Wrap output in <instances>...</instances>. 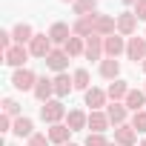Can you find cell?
<instances>
[{"mask_svg":"<svg viewBox=\"0 0 146 146\" xmlns=\"http://www.w3.org/2000/svg\"><path fill=\"white\" fill-rule=\"evenodd\" d=\"M100 78H106L109 83H112V80H120V60L103 57V60H100Z\"/></svg>","mask_w":146,"mask_h":146,"instance_id":"cell-21","label":"cell"},{"mask_svg":"<svg viewBox=\"0 0 146 146\" xmlns=\"http://www.w3.org/2000/svg\"><path fill=\"white\" fill-rule=\"evenodd\" d=\"M143 37H146V32H143Z\"/></svg>","mask_w":146,"mask_h":146,"instance_id":"cell-41","label":"cell"},{"mask_svg":"<svg viewBox=\"0 0 146 146\" xmlns=\"http://www.w3.org/2000/svg\"><path fill=\"white\" fill-rule=\"evenodd\" d=\"M46 135H49V140H52V143H57V146H66V143H69V135H72V129H69L66 123H54V126H49V129H46Z\"/></svg>","mask_w":146,"mask_h":146,"instance_id":"cell-23","label":"cell"},{"mask_svg":"<svg viewBox=\"0 0 146 146\" xmlns=\"http://www.w3.org/2000/svg\"><path fill=\"white\" fill-rule=\"evenodd\" d=\"M35 35H37V32H35L29 23H15V26H12V37H15L17 46H29Z\"/></svg>","mask_w":146,"mask_h":146,"instance_id":"cell-19","label":"cell"},{"mask_svg":"<svg viewBox=\"0 0 146 146\" xmlns=\"http://www.w3.org/2000/svg\"><path fill=\"white\" fill-rule=\"evenodd\" d=\"M95 17H98V12L95 15H86V17H78L75 23H72V35H75V37H92L95 35Z\"/></svg>","mask_w":146,"mask_h":146,"instance_id":"cell-10","label":"cell"},{"mask_svg":"<svg viewBox=\"0 0 146 146\" xmlns=\"http://www.w3.org/2000/svg\"><path fill=\"white\" fill-rule=\"evenodd\" d=\"M72 9H75V15H78V17L95 15V12H98V0H75V3H72Z\"/></svg>","mask_w":146,"mask_h":146,"instance_id":"cell-27","label":"cell"},{"mask_svg":"<svg viewBox=\"0 0 146 146\" xmlns=\"http://www.w3.org/2000/svg\"><path fill=\"white\" fill-rule=\"evenodd\" d=\"M117 32V15H100L95 17V35L98 37H112Z\"/></svg>","mask_w":146,"mask_h":146,"instance_id":"cell-4","label":"cell"},{"mask_svg":"<svg viewBox=\"0 0 146 146\" xmlns=\"http://www.w3.org/2000/svg\"><path fill=\"white\" fill-rule=\"evenodd\" d=\"M143 92H146V86H143Z\"/></svg>","mask_w":146,"mask_h":146,"instance_id":"cell-40","label":"cell"},{"mask_svg":"<svg viewBox=\"0 0 146 146\" xmlns=\"http://www.w3.org/2000/svg\"><path fill=\"white\" fill-rule=\"evenodd\" d=\"M83 100H86V106H89L92 112H100V109L109 106V95H106V89H98V86H92L89 92H83Z\"/></svg>","mask_w":146,"mask_h":146,"instance_id":"cell-7","label":"cell"},{"mask_svg":"<svg viewBox=\"0 0 146 146\" xmlns=\"http://www.w3.org/2000/svg\"><path fill=\"white\" fill-rule=\"evenodd\" d=\"M103 52H106V57H120V54H126V37L123 35H112V37H103Z\"/></svg>","mask_w":146,"mask_h":146,"instance_id":"cell-9","label":"cell"},{"mask_svg":"<svg viewBox=\"0 0 146 146\" xmlns=\"http://www.w3.org/2000/svg\"><path fill=\"white\" fill-rule=\"evenodd\" d=\"M49 37H52V43L57 46V49H63L66 43H69V37H72V26L69 23H63V20H57V23H52L49 26V32H46Z\"/></svg>","mask_w":146,"mask_h":146,"instance_id":"cell-6","label":"cell"},{"mask_svg":"<svg viewBox=\"0 0 146 146\" xmlns=\"http://www.w3.org/2000/svg\"><path fill=\"white\" fill-rule=\"evenodd\" d=\"M135 32H137V17H135V12H120V15H117V35L135 37Z\"/></svg>","mask_w":146,"mask_h":146,"instance_id":"cell-13","label":"cell"},{"mask_svg":"<svg viewBox=\"0 0 146 146\" xmlns=\"http://www.w3.org/2000/svg\"><path fill=\"white\" fill-rule=\"evenodd\" d=\"M126 109L135 115V112H140V109H146V92L143 89H129V95H126Z\"/></svg>","mask_w":146,"mask_h":146,"instance_id":"cell-22","label":"cell"},{"mask_svg":"<svg viewBox=\"0 0 146 146\" xmlns=\"http://www.w3.org/2000/svg\"><path fill=\"white\" fill-rule=\"evenodd\" d=\"M66 146H78V143H66Z\"/></svg>","mask_w":146,"mask_h":146,"instance_id":"cell-38","label":"cell"},{"mask_svg":"<svg viewBox=\"0 0 146 146\" xmlns=\"http://www.w3.org/2000/svg\"><path fill=\"white\" fill-rule=\"evenodd\" d=\"M29 57H32L29 46H17V43H15L9 52H3V63H6V66H12V69H23Z\"/></svg>","mask_w":146,"mask_h":146,"instance_id":"cell-3","label":"cell"},{"mask_svg":"<svg viewBox=\"0 0 146 146\" xmlns=\"http://www.w3.org/2000/svg\"><path fill=\"white\" fill-rule=\"evenodd\" d=\"M135 17L146 20V0H137V3H135Z\"/></svg>","mask_w":146,"mask_h":146,"instance_id":"cell-34","label":"cell"},{"mask_svg":"<svg viewBox=\"0 0 146 146\" xmlns=\"http://www.w3.org/2000/svg\"><path fill=\"white\" fill-rule=\"evenodd\" d=\"M52 49H54L52 37H49V35H40V32H37V35L32 37V43H29V52H32V57H40V60H46Z\"/></svg>","mask_w":146,"mask_h":146,"instance_id":"cell-5","label":"cell"},{"mask_svg":"<svg viewBox=\"0 0 146 146\" xmlns=\"http://www.w3.org/2000/svg\"><path fill=\"white\" fill-rule=\"evenodd\" d=\"M66 126H69L72 132H80V129H89V115H86L83 109H72V112L66 115Z\"/></svg>","mask_w":146,"mask_h":146,"instance_id":"cell-20","label":"cell"},{"mask_svg":"<svg viewBox=\"0 0 146 146\" xmlns=\"http://www.w3.org/2000/svg\"><path fill=\"white\" fill-rule=\"evenodd\" d=\"M3 115H9V117L17 120V117H20V103H17L15 98H6V100H3Z\"/></svg>","mask_w":146,"mask_h":146,"instance_id":"cell-30","label":"cell"},{"mask_svg":"<svg viewBox=\"0 0 146 146\" xmlns=\"http://www.w3.org/2000/svg\"><path fill=\"white\" fill-rule=\"evenodd\" d=\"M140 146H146V140H143V143H140Z\"/></svg>","mask_w":146,"mask_h":146,"instance_id":"cell-39","label":"cell"},{"mask_svg":"<svg viewBox=\"0 0 146 146\" xmlns=\"http://www.w3.org/2000/svg\"><path fill=\"white\" fill-rule=\"evenodd\" d=\"M66 106H63V100L60 98H54V100H49V103H40V120L43 123H49V126H54V123H66Z\"/></svg>","mask_w":146,"mask_h":146,"instance_id":"cell-1","label":"cell"},{"mask_svg":"<svg viewBox=\"0 0 146 146\" xmlns=\"http://www.w3.org/2000/svg\"><path fill=\"white\" fill-rule=\"evenodd\" d=\"M26 146H52V140H49L46 132H35V135L26 140Z\"/></svg>","mask_w":146,"mask_h":146,"instance_id":"cell-32","label":"cell"},{"mask_svg":"<svg viewBox=\"0 0 146 146\" xmlns=\"http://www.w3.org/2000/svg\"><path fill=\"white\" fill-rule=\"evenodd\" d=\"M115 143L117 146H137V132L132 129V123H123L115 129Z\"/></svg>","mask_w":146,"mask_h":146,"instance_id":"cell-17","label":"cell"},{"mask_svg":"<svg viewBox=\"0 0 146 146\" xmlns=\"http://www.w3.org/2000/svg\"><path fill=\"white\" fill-rule=\"evenodd\" d=\"M123 3H126V6H135V3H137V0H123Z\"/></svg>","mask_w":146,"mask_h":146,"instance_id":"cell-35","label":"cell"},{"mask_svg":"<svg viewBox=\"0 0 146 146\" xmlns=\"http://www.w3.org/2000/svg\"><path fill=\"white\" fill-rule=\"evenodd\" d=\"M40 103H49V100H54V80L52 78H37V83H35V92H32Z\"/></svg>","mask_w":146,"mask_h":146,"instance_id":"cell-11","label":"cell"},{"mask_svg":"<svg viewBox=\"0 0 146 146\" xmlns=\"http://www.w3.org/2000/svg\"><path fill=\"white\" fill-rule=\"evenodd\" d=\"M83 146H112V143L106 140V135H100V132H89Z\"/></svg>","mask_w":146,"mask_h":146,"instance_id":"cell-31","label":"cell"},{"mask_svg":"<svg viewBox=\"0 0 146 146\" xmlns=\"http://www.w3.org/2000/svg\"><path fill=\"white\" fill-rule=\"evenodd\" d=\"M112 146H117V143H112Z\"/></svg>","mask_w":146,"mask_h":146,"instance_id":"cell-42","label":"cell"},{"mask_svg":"<svg viewBox=\"0 0 146 146\" xmlns=\"http://www.w3.org/2000/svg\"><path fill=\"white\" fill-rule=\"evenodd\" d=\"M83 57H86V60H103V57H106V52H103V37H98V35L86 37V52H83Z\"/></svg>","mask_w":146,"mask_h":146,"instance_id":"cell-14","label":"cell"},{"mask_svg":"<svg viewBox=\"0 0 146 146\" xmlns=\"http://www.w3.org/2000/svg\"><path fill=\"white\" fill-rule=\"evenodd\" d=\"M106 115H109V123L117 129V126H123L126 120H129V109H126V103H109L106 106Z\"/></svg>","mask_w":146,"mask_h":146,"instance_id":"cell-16","label":"cell"},{"mask_svg":"<svg viewBox=\"0 0 146 146\" xmlns=\"http://www.w3.org/2000/svg\"><path fill=\"white\" fill-rule=\"evenodd\" d=\"M129 123H132V129H135L137 135H143V132H146V109H140V112H135Z\"/></svg>","mask_w":146,"mask_h":146,"instance_id":"cell-29","label":"cell"},{"mask_svg":"<svg viewBox=\"0 0 146 146\" xmlns=\"http://www.w3.org/2000/svg\"><path fill=\"white\" fill-rule=\"evenodd\" d=\"M60 3H75V0H60Z\"/></svg>","mask_w":146,"mask_h":146,"instance_id":"cell-36","label":"cell"},{"mask_svg":"<svg viewBox=\"0 0 146 146\" xmlns=\"http://www.w3.org/2000/svg\"><path fill=\"white\" fill-rule=\"evenodd\" d=\"M72 80H75V89L78 92H89L92 89V78H89L86 69H75V72H72Z\"/></svg>","mask_w":146,"mask_h":146,"instance_id":"cell-26","label":"cell"},{"mask_svg":"<svg viewBox=\"0 0 146 146\" xmlns=\"http://www.w3.org/2000/svg\"><path fill=\"white\" fill-rule=\"evenodd\" d=\"M129 83L126 80H112L109 86H106V95H109V103H123L126 100V95H129Z\"/></svg>","mask_w":146,"mask_h":146,"instance_id":"cell-15","label":"cell"},{"mask_svg":"<svg viewBox=\"0 0 146 146\" xmlns=\"http://www.w3.org/2000/svg\"><path fill=\"white\" fill-rule=\"evenodd\" d=\"M69 60H72V57L66 54V49H57V46H54V49L49 52V57H46V66L54 72V75H60V72L69 69Z\"/></svg>","mask_w":146,"mask_h":146,"instance_id":"cell-8","label":"cell"},{"mask_svg":"<svg viewBox=\"0 0 146 146\" xmlns=\"http://www.w3.org/2000/svg\"><path fill=\"white\" fill-rule=\"evenodd\" d=\"M63 49H66V54H69V57H80V54L86 52V40H83V37H75V35H72V37H69V43H66Z\"/></svg>","mask_w":146,"mask_h":146,"instance_id":"cell-28","label":"cell"},{"mask_svg":"<svg viewBox=\"0 0 146 146\" xmlns=\"http://www.w3.org/2000/svg\"><path fill=\"white\" fill-rule=\"evenodd\" d=\"M12 146H15V143H12Z\"/></svg>","mask_w":146,"mask_h":146,"instance_id":"cell-43","label":"cell"},{"mask_svg":"<svg viewBox=\"0 0 146 146\" xmlns=\"http://www.w3.org/2000/svg\"><path fill=\"white\" fill-rule=\"evenodd\" d=\"M12 132H15L17 137H26V140H29V137L35 135V120L26 117V115H20V117L15 120V129H12Z\"/></svg>","mask_w":146,"mask_h":146,"instance_id":"cell-25","label":"cell"},{"mask_svg":"<svg viewBox=\"0 0 146 146\" xmlns=\"http://www.w3.org/2000/svg\"><path fill=\"white\" fill-rule=\"evenodd\" d=\"M15 46V37H12V29H3V32H0V49H3V52H9Z\"/></svg>","mask_w":146,"mask_h":146,"instance_id":"cell-33","label":"cell"},{"mask_svg":"<svg viewBox=\"0 0 146 146\" xmlns=\"http://www.w3.org/2000/svg\"><path fill=\"white\" fill-rule=\"evenodd\" d=\"M35 83H37V75L32 69H15V75H12V86L17 92H35Z\"/></svg>","mask_w":146,"mask_h":146,"instance_id":"cell-2","label":"cell"},{"mask_svg":"<svg viewBox=\"0 0 146 146\" xmlns=\"http://www.w3.org/2000/svg\"><path fill=\"white\" fill-rule=\"evenodd\" d=\"M52 80H54V98H66L69 92H75V80H72L69 72H60V75H54Z\"/></svg>","mask_w":146,"mask_h":146,"instance_id":"cell-18","label":"cell"},{"mask_svg":"<svg viewBox=\"0 0 146 146\" xmlns=\"http://www.w3.org/2000/svg\"><path fill=\"white\" fill-rule=\"evenodd\" d=\"M112 123H109V115H106V109H100V112H89V132H106Z\"/></svg>","mask_w":146,"mask_h":146,"instance_id":"cell-24","label":"cell"},{"mask_svg":"<svg viewBox=\"0 0 146 146\" xmlns=\"http://www.w3.org/2000/svg\"><path fill=\"white\" fill-rule=\"evenodd\" d=\"M126 57L129 60H146V37H126Z\"/></svg>","mask_w":146,"mask_h":146,"instance_id":"cell-12","label":"cell"},{"mask_svg":"<svg viewBox=\"0 0 146 146\" xmlns=\"http://www.w3.org/2000/svg\"><path fill=\"white\" fill-rule=\"evenodd\" d=\"M140 66H143V72H146V60H143V63H140Z\"/></svg>","mask_w":146,"mask_h":146,"instance_id":"cell-37","label":"cell"}]
</instances>
